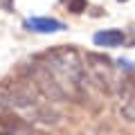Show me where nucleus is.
<instances>
[{
  "label": "nucleus",
  "mask_w": 135,
  "mask_h": 135,
  "mask_svg": "<svg viewBox=\"0 0 135 135\" xmlns=\"http://www.w3.org/2000/svg\"><path fill=\"white\" fill-rule=\"evenodd\" d=\"M119 2H124V0H119Z\"/></svg>",
  "instance_id": "423d86ee"
},
{
  "label": "nucleus",
  "mask_w": 135,
  "mask_h": 135,
  "mask_svg": "<svg viewBox=\"0 0 135 135\" xmlns=\"http://www.w3.org/2000/svg\"><path fill=\"white\" fill-rule=\"evenodd\" d=\"M92 41L99 47H117L124 43V32L122 29H104V32H97Z\"/></svg>",
  "instance_id": "7ed1b4c3"
},
{
  "label": "nucleus",
  "mask_w": 135,
  "mask_h": 135,
  "mask_svg": "<svg viewBox=\"0 0 135 135\" xmlns=\"http://www.w3.org/2000/svg\"><path fill=\"white\" fill-rule=\"evenodd\" d=\"M34 99H36V88L29 81H16L14 86L7 90V101H9L11 106L25 108V106H29V104H34Z\"/></svg>",
  "instance_id": "f257e3e1"
},
{
  "label": "nucleus",
  "mask_w": 135,
  "mask_h": 135,
  "mask_svg": "<svg viewBox=\"0 0 135 135\" xmlns=\"http://www.w3.org/2000/svg\"><path fill=\"white\" fill-rule=\"evenodd\" d=\"M65 2H68V9L72 14H81L86 9V0H65Z\"/></svg>",
  "instance_id": "39448f33"
},
{
  "label": "nucleus",
  "mask_w": 135,
  "mask_h": 135,
  "mask_svg": "<svg viewBox=\"0 0 135 135\" xmlns=\"http://www.w3.org/2000/svg\"><path fill=\"white\" fill-rule=\"evenodd\" d=\"M122 115L128 122H135V88L133 90H126V101L122 106Z\"/></svg>",
  "instance_id": "20e7f679"
},
{
  "label": "nucleus",
  "mask_w": 135,
  "mask_h": 135,
  "mask_svg": "<svg viewBox=\"0 0 135 135\" xmlns=\"http://www.w3.org/2000/svg\"><path fill=\"white\" fill-rule=\"evenodd\" d=\"M25 27L32 29V32L50 34V32H61V29H65V25L61 20H54V18H29L25 23Z\"/></svg>",
  "instance_id": "f03ea898"
}]
</instances>
